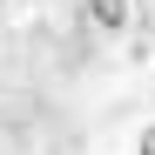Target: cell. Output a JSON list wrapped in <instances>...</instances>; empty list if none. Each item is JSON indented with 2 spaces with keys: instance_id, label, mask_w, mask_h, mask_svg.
Returning <instances> with one entry per match:
<instances>
[{
  "instance_id": "cell-1",
  "label": "cell",
  "mask_w": 155,
  "mask_h": 155,
  "mask_svg": "<svg viewBox=\"0 0 155 155\" xmlns=\"http://www.w3.org/2000/svg\"><path fill=\"white\" fill-rule=\"evenodd\" d=\"M81 20L94 34H121L128 27V0H81Z\"/></svg>"
},
{
  "instance_id": "cell-2",
  "label": "cell",
  "mask_w": 155,
  "mask_h": 155,
  "mask_svg": "<svg viewBox=\"0 0 155 155\" xmlns=\"http://www.w3.org/2000/svg\"><path fill=\"white\" fill-rule=\"evenodd\" d=\"M142 155H155V128H142Z\"/></svg>"
}]
</instances>
